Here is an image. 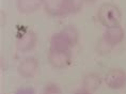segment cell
I'll use <instances>...</instances> for the list:
<instances>
[{
	"mask_svg": "<svg viewBox=\"0 0 126 94\" xmlns=\"http://www.w3.org/2000/svg\"><path fill=\"white\" fill-rule=\"evenodd\" d=\"M97 19L106 28L116 26L122 19V12L116 4L105 2L97 10Z\"/></svg>",
	"mask_w": 126,
	"mask_h": 94,
	"instance_id": "6da1fadb",
	"label": "cell"
},
{
	"mask_svg": "<svg viewBox=\"0 0 126 94\" xmlns=\"http://www.w3.org/2000/svg\"><path fill=\"white\" fill-rule=\"evenodd\" d=\"M37 43V35L29 28H21L15 35V47L18 51L29 52L33 50Z\"/></svg>",
	"mask_w": 126,
	"mask_h": 94,
	"instance_id": "7a4b0ae2",
	"label": "cell"
},
{
	"mask_svg": "<svg viewBox=\"0 0 126 94\" xmlns=\"http://www.w3.org/2000/svg\"><path fill=\"white\" fill-rule=\"evenodd\" d=\"M104 82L111 90H120L126 86V72L120 67H112L106 72Z\"/></svg>",
	"mask_w": 126,
	"mask_h": 94,
	"instance_id": "3957f363",
	"label": "cell"
},
{
	"mask_svg": "<svg viewBox=\"0 0 126 94\" xmlns=\"http://www.w3.org/2000/svg\"><path fill=\"white\" fill-rule=\"evenodd\" d=\"M47 61L50 66L55 68H65L70 66L72 62V52L71 50H56L49 48Z\"/></svg>",
	"mask_w": 126,
	"mask_h": 94,
	"instance_id": "277c9868",
	"label": "cell"
},
{
	"mask_svg": "<svg viewBox=\"0 0 126 94\" xmlns=\"http://www.w3.org/2000/svg\"><path fill=\"white\" fill-rule=\"evenodd\" d=\"M39 68V61L34 57H27L23 59L17 66V73L23 78H31L35 75Z\"/></svg>",
	"mask_w": 126,
	"mask_h": 94,
	"instance_id": "5b68a950",
	"label": "cell"
},
{
	"mask_svg": "<svg viewBox=\"0 0 126 94\" xmlns=\"http://www.w3.org/2000/svg\"><path fill=\"white\" fill-rule=\"evenodd\" d=\"M124 37H125V31L121 25L106 28L105 32L103 34V39L112 47L121 44L123 40H124Z\"/></svg>",
	"mask_w": 126,
	"mask_h": 94,
	"instance_id": "8992f818",
	"label": "cell"
},
{
	"mask_svg": "<svg viewBox=\"0 0 126 94\" xmlns=\"http://www.w3.org/2000/svg\"><path fill=\"white\" fill-rule=\"evenodd\" d=\"M43 8L47 14L53 17L67 15L65 9V0H44Z\"/></svg>",
	"mask_w": 126,
	"mask_h": 94,
	"instance_id": "52a82bcc",
	"label": "cell"
},
{
	"mask_svg": "<svg viewBox=\"0 0 126 94\" xmlns=\"http://www.w3.org/2000/svg\"><path fill=\"white\" fill-rule=\"evenodd\" d=\"M103 81L104 78L102 77V75L96 72H91V73H87L82 77L81 86H82V89L93 93L102 86Z\"/></svg>",
	"mask_w": 126,
	"mask_h": 94,
	"instance_id": "ba28073f",
	"label": "cell"
},
{
	"mask_svg": "<svg viewBox=\"0 0 126 94\" xmlns=\"http://www.w3.org/2000/svg\"><path fill=\"white\" fill-rule=\"evenodd\" d=\"M49 45L50 49H56V50H71L73 48L70 41L66 39V36L61 31L52 34L50 37Z\"/></svg>",
	"mask_w": 126,
	"mask_h": 94,
	"instance_id": "9c48e42d",
	"label": "cell"
},
{
	"mask_svg": "<svg viewBox=\"0 0 126 94\" xmlns=\"http://www.w3.org/2000/svg\"><path fill=\"white\" fill-rule=\"evenodd\" d=\"M44 0H16V8L21 14H31L41 7Z\"/></svg>",
	"mask_w": 126,
	"mask_h": 94,
	"instance_id": "30bf717a",
	"label": "cell"
},
{
	"mask_svg": "<svg viewBox=\"0 0 126 94\" xmlns=\"http://www.w3.org/2000/svg\"><path fill=\"white\" fill-rule=\"evenodd\" d=\"M61 32L66 36V39L70 41L72 47H75L78 43V39H79V34H78L77 28L73 26V25H67V26L63 27L61 30Z\"/></svg>",
	"mask_w": 126,
	"mask_h": 94,
	"instance_id": "8fae6325",
	"label": "cell"
},
{
	"mask_svg": "<svg viewBox=\"0 0 126 94\" xmlns=\"http://www.w3.org/2000/svg\"><path fill=\"white\" fill-rule=\"evenodd\" d=\"M83 0H65V9L66 14H76L83 7Z\"/></svg>",
	"mask_w": 126,
	"mask_h": 94,
	"instance_id": "7c38bea8",
	"label": "cell"
},
{
	"mask_svg": "<svg viewBox=\"0 0 126 94\" xmlns=\"http://www.w3.org/2000/svg\"><path fill=\"white\" fill-rule=\"evenodd\" d=\"M112 48H113V47H112V46H110L109 44L103 39V36L100 37L98 41H97L96 50H97V52H98L99 55L105 56V55H107V54H109V52L112 50Z\"/></svg>",
	"mask_w": 126,
	"mask_h": 94,
	"instance_id": "4fadbf2b",
	"label": "cell"
},
{
	"mask_svg": "<svg viewBox=\"0 0 126 94\" xmlns=\"http://www.w3.org/2000/svg\"><path fill=\"white\" fill-rule=\"evenodd\" d=\"M41 94H62V90L57 83L49 82L43 88V91Z\"/></svg>",
	"mask_w": 126,
	"mask_h": 94,
	"instance_id": "5bb4252c",
	"label": "cell"
},
{
	"mask_svg": "<svg viewBox=\"0 0 126 94\" xmlns=\"http://www.w3.org/2000/svg\"><path fill=\"white\" fill-rule=\"evenodd\" d=\"M14 94H35V93H34L33 89H30V88H24V89L17 90Z\"/></svg>",
	"mask_w": 126,
	"mask_h": 94,
	"instance_id": "9a60e30c",
	"label": "cell"
},
{
	"mask_svg": "<svg viewBox=\"0 0 126 94\" xmlns=\"http://www.w3.org/2000/svg\"><path fill=\"white\" fill-rule=\"evenodd\" d=\"M73 94H93L92 92H89V91L84 90V89H81V90H77L76 92H74Z\"/></svg>",
	"mask_w": 126,
	"mask_h": 94,
	"instance_id": "2e32d148",
	"label": "cell"
},
{
	"mask_svg": "<svg viewBox=\"0 0 126 94\" xmlns=\"http://www.w3.org/2000/svg\"><path fill=\"white\" fill-rule=\"evenodd\" d=\"M96 1L97 0H83L84 3H89V4H93V3H95Z\"/></svg>",
	"mask_w": 126,
	"mask_h": 94,
	"instance_id": "e0dca14e",
	"label": "cell"
}]
</instances>
